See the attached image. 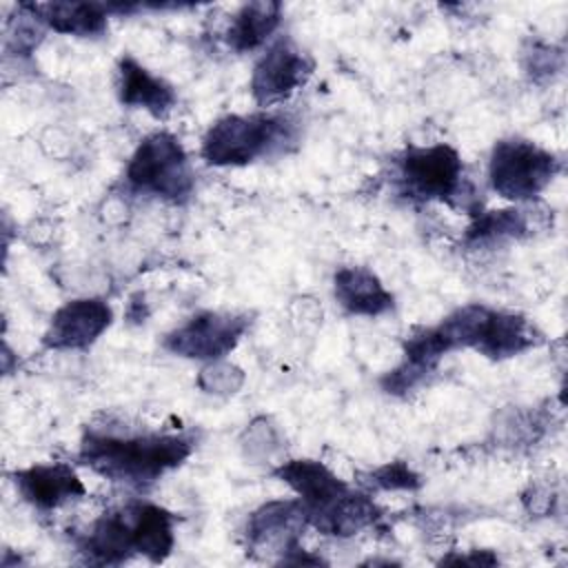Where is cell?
<instances>
[{"label":"cell","instance_id":"obj_15","mask_svg":"<svg viewBox=\"0 0 568 568\" xmlns=\"http://www.w3.org/2000/svg\"><path fill=\"white\" fill-rule=\"evenodd\" d=\"M20 7L58 33L87 38L106 29L109 4L102 2H27Z\"/></svg>","mask_w":568,"mask_h":568},{"label":"cell","instance_id":"obj_18","mask_svg":"<svg viewBox=\"0 0 568 568\" xmlns=\"http://www.w3.org/2000/svg\"><path fill=\"white\" fill-rule=\"evenodd\" d=\"M526 231V220L521 211L506 209V211H490L475 220V224L468 229V242H488L504 235H517Z\"/></svg>","mask_w":568,"mask_h":568},{"label":"cell","instance_id":"obj_5","mask_svg":"<svg viewBox=\"0 0 568 568\" xmlns=\"http://www.w3.org/2000/svg\"><path fill=\"white\" fill-rule=\"evenodd\" d=\"M559 160L541 146L510 138L493 146L488 162V180L495 193L506 200H532L557 175Z\"/></svg>","mask_w":568,"mask_h":568},{"label":"cell","instance_id":"obj_13","mask_svg":"<svg viewBox=\"0 0 568 568\" xmlns=\"http://www.w3.org/2000/svg\"><path fill=\"white\" fill-rule=\"evenodd\" d=\"M118 93L122 104L144 109L155 118L166 115L175 104L173 87L146 71L131 55H124L118 64Z\"/></svg>","mask_w":568,"mask_h":568},{"label":"cell","instance_id":"obj_9","mask_svg":"<svg viewBox=\"0 0 568 568\" xmlns=\"http://www.w3.org/2000/svg\"><path fill=\"white\" fill-rule=\"evenodd\" d=\"M111 324V308L102 300L84 297L60 306L44 333V346L53 351H73L91 346Z\"/></svg>","mask_w":568,"mask_h":568},{"label":"cell","instance_id":"obj_11","mask_svg":"<svg viewBox=\"0 0 568 568\" xmlns=\"http://www.w3.org/2000/svg\"><path fill=\"white\" fill-rule=\"evenodd\" d=\"M16 488L36 508H55L87 493L69 464H38L16 473Z\"/></svg>","mask_w":568,"mask_h":568},{"label":"cell","instance_id":"obj_6","mask_svg":"<svg viewBox=\"0 0 568 568\" xmlns=\"http://www.w3.org/2000/svg\"><path fill=\"white\" fill-rule=\"evenodd\" d=\"M462 158L448 144L408 146L399 160V182L406 195L450 202L462 191Z\"/></svg>","mask_w":568,"mask_h":568},{"label":"cell","instance_id":"obj_1","mask_svg":"<svg viewBox=\"0 0 568 568\" xmlns=\"http://www.w3.org/2000/svg\"><path fill=\"white\" fill-rule=\"evenodd\" d=\"M193 450L184 435H102L89 433L80 444V462L98 475L129 486H149L180 466Z\"/></svg>","mask_w":568,"mask_h":568},{"label":"cell","instance_id":"obj_17","mask_svg":"<svg viewBox=\"0 0 568 568\" xmlns=\"http://www.w3.org/2000/svg\"><path fill=\"white\" fill-rule=\"evenodd\" d=\"M532 344H535L532 328L521 315L490 311L481 339L475 351L490 359H504L530 348Z\"/></svg>","mask_w":568,"mask_h":568},{"label":"cell","instance_id":"obj_8","mask_svg":"<svg viewBox=\"0 0 568 568\" xmlns=\"http://www.w3.org/2000/svg\"><path fill=\"white\" fill-rule=\"evenodd\" d=\"M313 71V62L288 38L275 40L255 62L251 93L260 104H273L300 89Z\"/></svg>","mask_w":568,"mask_h":568},{"label":"cell","instance_id":"obj_12","mask_svg":"<svg viewBox=\"0 0 568 568\" xmlns=\"http://www.w3.org/2000/svg\"><path fill=\"white\" fill-rule=\"evenodd\" d=\"M304 524H308V515L300 499L268 501L248 517L246 539L251 546H280L282 552H288L297 546Z\"/></svg>","mask_w":568,"mask_h":568},{"label":"cell","instance_id":"obj_19","mask_svg":"<svg viewBox=\"0 0 568 568\" xmlns=\"http://www.w3.org/2000/svg\"><path fill=\"white\" fill-rule=\"evenodd\" d=\"M371 484L382 490H413L419 486V477L406 464H386L371 475Z\"/></svg>","mask_w":568,"mask_h":568},{"label":"cell","instance_id":"obj_10","mask_svg":"<svg viewBox=\"0 0 568 568\" xmlns=\"http://www.w3.org/2000/svg\"><path fill=\"white\" fill-rule=\"evenodd\" d=\"M275 477L300 495L308 524L317 521L351 493L346 481L315 459H291L275 470Z\"/></svg>","mask_w":568,"mask_h":568},{"label":"cell","instance_id":"obj_2","mask_svg":"<svg viewBox=\"0 0 568 568\" xmlns=\"http://www.w3.org/2000/svg\"><path fill=\"white\" fill-rule=\"evenodd\" d=\"M175 517L153 504H129L104 513L80 539V550L93 564H120L133 552L162 561L173 550Z\"/></svg>","mask_w":568,"mask_h":568},{"label":"cell","instance_id":"obj_4","mask_svg":"<svg viewBox=\"0 0 568 568\" xmlns=\"http://www.w3.org/2000/svg\"><path fill=\"white\" fill-rule=\"evenodd\" d=\"M126 182L162 200L182 202L193 191V171L180 140L166 131L146 135L126 166Z\"/></svg>","mask_w":568,"mask_h":568},{"label":"cell","instance_id":"obj_7","mask_svg":"<svg viewBox=\"0 0 568 568\" xmlns=\"http://www.w3.org/2000/svg\"><path fill=\"white\" fill-rule=\"evenodd\" d=\"M246 328L248 317L244 315L204 311L171 331L164 348L191 359H220L235 348Z\"/></svg>","mask_w":568,"mask_h":568},{"label":"cell","instance_id":"obj_3","mask_svg":"<svg viewBox=\"0 0 568 568\" xmlns=\"http://www.w3.org/2000/svg\"><path fill=\"white\" fill-rule=\"evenodd\" d=\"M293 142L295 126L286 115H224L206 131L202 158L213 166H242L257 158L286 151Z\"/></svg>","mask_w":568,"mask_h":568},{"label":"cell","instance_id":"obj_16","mask_svg":"<svg viewBox=\"0 0 568 568\" xmlns=\"http://www.w3.org/2000/svg\"><path fill=\"white\" fill-rule=\"evenodd\" d=\"M280 18H282L280 2L260 0V2L242 4L226 31L229 47L240 53L262 47L271 38V33L277 29Z\"/></svg>","mask_w":568,"mask_h":568},{"label":"cell","instance_id":"obj_14","mask_svg":"<svg viewBox=\"0 0 568 568\" xmlns=\"http://www.w3.org/2000/svg\"><path fill=\"white\" fill-rule=\"evenodd\" d=\"M333 291L339 306L351 315L375 317L393 308V295L379 277L364 266H344L333 277Z\"/></svg>","mask_w":568,"mask_h":568}]
</instances>
